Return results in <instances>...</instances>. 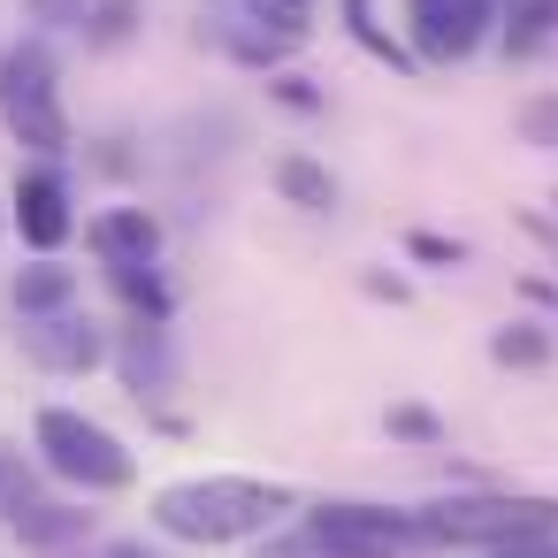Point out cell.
<instances>
[{"label": "cell", "mask_w": 558, "mask_h": 558, "mask_svg": "<svg viewBox=\"0 0 558 558\" xmlns=\"http://www.w3.org/2000/svg\"><path fill=\"white\" fill-rule=\"evenodd\" d=\"M299 497L283 482H253V474H192V482H169L154 489V527L169 543H199V550H230V543H253L268 535Z\"/></svg>", "instance_id": "cell-1"}, {"label": "cell", "mask_w": 558, "mask_h": 558, "mask_svg": "<svg viewBox=\"0 0 558 558\" xmlns=\"http://www.w3.org/2000/svg\"><path fill=\"white\" fill-rule=\"evenodd\" d=\"M558 535V497H512V489H466V497H428L413 505V543L421 550H505Z\"/></svg>", "instance_id": "cell-2"}, {"label": "cell", "mask_w": 558, "mask_h": 558, "mask_svg": "<svg viewBox=\"0 0 558 558\" xmlns=\"http://www.w3.org/2000/svg\"><path fill=\"white\" fill-rule=\"evenodd\" d=\"M0 123H9V138L32 146L39 161L70 154V108H62V70H54L47 39L0 47Z\"/></svg>", "instance_id": "cell-3"}, {"label": "cell", "mask_w": 558, "mask_h": 558, "mask_svg": "<svg viewBox=\"0 0 558 558\" xmlns=\"http://www.w3.org/2000/svg\"><path fill=\"white\" fill-rule=\"evenodd\" d=\"M32 444H39L47 474H62V482H70V489H85V497H116V489H131V482H138L131 444H123L116 428H100L93 413H77V405H39Z\"/></svg>", "instance_id": "cell-4"}, {"label": "cell", "mask_w": 558, "mask_h": 558, "mask_svg": "<svg viewBox=\"0 0 558 558\" xmlns=\"http://www.w3.org/2000/svg\"><path fill=\"white\" fill-rule=\"evenodd\" d=\"M306 543L314 558H413V512L390 505H360V497H329L306 512Z\"/></svg>", "instance_id": "cell-5"}, {"label": "cell", "mask_w": 558, "mask_h": 558, "mask_svg": "<svg viewBox=\"0 0 558 558\" xmlns=\"http://www.w3.org/2000/svg\"><path fill=\"white\" fill-rule=\"evenodd\" d=\"M497 16H505V0H405L413 62H466V54H482Z\"/></svg>", "instance_id": "cell-6"}, {"label": "cell", "mask_w": 558, "mask_h": 558, "mask_svg": "<svg viewBox=\"0 0 558 558\" xmlns=\"http://www.w3.org/2000/svg\"><path fill=\"white\" fill-rule=\"evenodd\" d=\"M9 222H16V238H24L32 253H62L70 230H77V215H70V177H62L54 161H32V169L16 177V192H9Z\"/></svg>", "instance_id": "cell-7"}, {"label": "cell", "mask_w": 558, "mask_h": 558, "mask_svg": "<svg viewBox=\"0 0 558 558\" xmlns=\"http://www.w3.org/2000/svg\"><path fill=\"white\" fill-rule=\"evenodd\" d=\"M24 360L47 367V375H93V367L108 360V329H100L93 314H77V306L32 314V322H24Z\"/></svg>", "instance_id": "cell-8"}, {"label": "cell", "mask_w": 558, "mask_h": 558, "mask_svg": "<svg viewBox=\"0 0 558 558\" xmlns=\"http://www.w3.org/2000/svg\"><path fill=\"white\" fill-rule=\"evenodd\" d=\"M85 245L100 268H146V260H161V222L146 207H108V215H93Z\"/></svg>", "instance_id": "cell-9"}, {"label": "cell", "mask_w": 558, "mask_h": 558, "mask_svg": "<svg viewBox=\"0 0 558 558\" xmlns=\"http://www.w3.org/2000/svg\"><path fill=\"white\" fill-rule=\"evenodd\" d=\"M9 527H16L32 550H62V543H77V535L93 527V512L54 505V497H39V489H9Z\"/></svg>", "instance_id": "cell-10"}, {"label": "cell", "mask_w": 558, "mask_h": 558, "mask_svg": "<svg viewBox=\"0 0 558 558\" xmlns=\"http://www.w3.org/2000/svg\"><path fill=\"white\" fill-rule=\"evenodd\" d=\"M116 367H123L131 398H161V390H169V375H177V360H169V337H161V322H131V337H123Z\"/></svg>", "instance_id": "cell-11"}, {"label": "cell", "mask_w": 558, "mask_h": 558, "mask_svg": "<svg viewBox=\"0 0 558 558\" xmlns=\"http://www.w3.org/2000/svg\"><path fill=\"white\" fill-rule=\"evenodd\" d=\"M199 39H215L230 62H245V70H283V54H291V39H276L268 24H253L245 9L238 16H207V32Z\"/></svg>", "instance_id": "cell-12"}, {"label": "cell", "mask_w": 558, "mask_h": 558, "mask_svg": "<svg viewBox=\"0 0 558 558\" xmlns=\"http://www.w3.org/2000/svg\"><path fill=\"white\" fill-rule=\"evenodd\" d=\"M9 291H16V314L32 322V314H62V306H77V291H85V283H77V268H62L54 253H39L32 268H16V283H9Z\"/></svg>", "instance_id": "cell-13"}, {"label": "cell", "mask_w": 558, "mask_h": 558, "mask_svg": "<svg viewBox=\"0 0 558 558\" xmlns=\"http://www.w3.org/2000/svg\"><path fill=\"white\" fill-rule=\"evenodd\" d=\"M337 16H344V32H352V47H360V54H375V62H383V70H398V77H421L413 47H405V39H390V24L375 16V0H337Z\"/></svg>", "instance_id": "cell-14"}, {"label": "cell", "mask_w": 558, "mask_h": 558, "mask_svg": "<svg viewBox=\"0 0 558 558\" xmlns=\"http://www.w3.org/2000/svg\"><path fill=\"white\" fill-rule=\"evenodd\" d=\"M276 192H283L299 215H337V177H329L314 154H276Z\"/></svg>", "instance_id": "cell-15"}, {"label": "cell", "mask_w": 558, "mask_h": 558, "mask_svg": "<svg viewBox=\"0 0 558 558\" xmlns=\"http://www.w3.org/2000/svg\"><path fill=\"white\" fill-rule=\"evenodd\" d=\"M512 16H497L505 24V54L512 62H535L550 39H558V0H505Z\"/></svg>", "instance_id": "cell-16"}, {"label": "cell", "mask_w": 558, "mask_h": 558, "mask_svg": "<svg viewBox=\"0 0 558 558\" xmlns=\"http://www.w3.org/2000/svg\"><path fill=\"white\" fill-rule=\"evenodd\" d=\"M138 16H146V0H85V47L93 54H116V47H131L138 39Z\"/></svg>", "instance_id": "cell-17"}, {"label": "cell", "mask_w": 558, "mask_h": 558, "mask_svg": "<svg viewBox=\"0 0 558 558\" xmlns=\"http://www.w3.org/2000/svg\"><path fill=\"white\" fill-rule=\"evenodd\" d=\"M550 329L543 322H505V329H489V360L497 367H550Z\"/></svg>", "instance_id": "cell-18"}, {"label": "cell", "mask_w": 558, "mask_h": 558, "mask_svg": "<svg viewBox=\"0 0 558 558\" xmlns=\"http://www.w3.org/2000/svg\"><path fill=\"white\" fill-rule=\"evenodd\" d=\"M108 276H116V291H123V306H131L138 322H169V314H177L169 283L154 276V260H146V268H108Z\"/></svg>", "instance_id": "cell-19"}, {"label": "cell", "mask_w": 558, "mask_h": 558, "mask_svg": "<svg viewBox=\"0 0 558 558\" xmlns=\"http://www.w3.org/2000/svg\"><path fill=\"white\" fill-rule=\"evenodd\" d=\"M238 9H245L253 24H268L276 39H291V47L314 32V0H238Z\"/></svg>", "instance_id": "cell-20"}, {"label": "cell", "mask_w": 558, "mask_h": 558, "mask_svg": "<svg viewBox=\"0 0 558 558\" xmlns=\"http://www.w3.org/2000/svg\"><path fill=\"white\" fill-rule=\"evenodd\" d=\"M268 100L291 108V116H322L329 108V93H314V77H299V70H268Z\"/></svg>", "instance_id": "cell-21"}, {"label": "cell", "mask_w": 558, "mask_h": 558, "mask_svg": "<svg viewBox=\"0 0 558 558\" xmlns=\"http://www.w3.org/2000/svg\"><path fill=\"white\" fill-rule=\"evenodd\" d=\"M520 138L543 146V154H558V93H535V100L520 108Z\"/></svg>", "instance_id": "cell-22"}, {"label": "cell", "mask_w": 558, "mask_h": 558, "mask_svg": "<svg viewBox=\"0 0 558 558\" xmlns=\"http://www.w3.org/2000/svg\"><path fill=\"white\" fill-rule=\"evenodd\" d=\"M390 436H398V444H428V451H436V444H444V421H436L428 405H390Z\"/></svg>", "instance_id": "cell-23"}, {"label": "cell", "mask_w": 558, "mask_h": 558, "mask_svg": "<svg viewBox=\"0 0 558 558\" xmlns=\"http://www.w3.org/2000/svg\"><path fill=\"white\" fill-rule=\"evenodd\" d=\"M405 253H413V260H436V268H459V260H466V245L444 238V230H405Z\"/></svg>", "instance_id": "cell-24"}, {"label": "cell", "mask_w": 558, "mask_h": 558, "mask_svg": "<svg viewBox=\"0 0 558 558\" xmlns=\"http://www.w3.org/2000/svg\"><path fill=\"white\" fill-rule=\"evenodd\" d=\"M39 24H85V0H32Z\"/></svg>", "instance_id": "cell-25"}, {"label": "cell", "mask_w": 558, "mask_h": 558, "mask_svg": "<svg viewBox=\"0 0 558 558\" xmlns=\"http://www.w3.org/2000/svg\"><path fill=\"white\" fill-rule=\"evenodd\" d=\"M260 558H314V543H306V527H299L291 543H260Z\"/></svg>", "instance_id": "cell-26"}, {"label": "cell", "mask_w": 558, "mask_h": 558, "mask_svg": "<svg viewBox=\"0 0 558 558\" xmlns=\"http://www.w3.org/2000/svg\"><path fill=\"white\" fill-rule=\"evenodd\" d=\"M367 299H390V306H398V299H405V283H398V276H367Z\"/></svg>", "instance_id": "cell-27"}, {"label": "cell", "mask_w": 558, "mask_h": 558, "mask_svg": "<svg viewBox=\"0 0 558 558\" xmlns=\"http://www.w3.org/2000/svg\"><path fill=\"white\" fill-rule=\"evenodd\" d=\"M116 558H138V550H131V543H123V550H116Z\"/></svg>", "instance_id": "cell-28"}, {"label": "cell", "mask_w": 558, "mask_h": 558, "mask_svg": "<svg viewBox=\"0 0 558 558\" xmlns=\"http://www.w3.org/2000/svg\"><path fill=\"white\" fill-rule=\"evenodd\" d=\"M0 489H9V466H0Z\"/></svg>", "instance_id": "cell-29"}, {"label": "cell", "mask_w": 558, "mask_h": 558, "mask_svg": "<svg viewBox=\"0 0 558 558\" xmlns=\"http://www.w3.org/2000/svg\"><path fill=\"white\" fill-rule=\"evenodd\" d=\"M550 207H558V199H550Z\"/></svg>", "instance_id": "cell-30"}]
</instances>
